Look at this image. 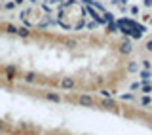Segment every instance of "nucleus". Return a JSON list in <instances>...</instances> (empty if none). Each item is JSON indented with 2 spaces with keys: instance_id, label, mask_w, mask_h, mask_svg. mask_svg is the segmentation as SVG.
<instances>
[{
  "instance_id": "obj_1",
  "label": "nucleus",
  "mask_w": 152,
  "mask_h": 135,
  "mask_svg": "<svg viewBox=\"0 0 152 135\" xmlns=\"http://www.w3.org/2000/svg\"><path fill=\"white\" fill-rule=\"evenodd\" d=\"M118 25H120V29H122L124 34H131L133 38H141L142 32H145V27L137 25V23L131 21V19H122Z\"/></svg>"
},
{
  "instance_id": "obj_2",
  "label": "nucleus",
  "mask_w": 152,
  "mask_h": 135,
  "mask_svg": "<svg viewBox=\"0 0 152 135\" xmlns=\"http://www.w3.org/2000/svg\"><path fill=\"white\" fill-rule=\"evenodd\" d=\"M72 86H74V80H72V78H65V80H61V88L70 90Z\"/></svg>"
},
{
  "instance_id": "obj_3",
  "label": "nucleus",
  "mask_w": 152,
  "mask_h": 135,
  "mask_svg": "<svg viewBox=\"0 0 152 135\" xmlns=\"http://www.w3.org/2000/svg\"><path fill=\"white\" fill-rule=\"evenodd\" d=\"M46 97L50 101H53V103H61V95H57V93H46Z\"/></svg>"
},
{
  "instance_id": "obj_4",
  "label": "nucleus",
  "mask_w": 152,
  "mask_h": 135,
  "mask_svg": "<svg viewBox=\"0 0 152 135\" xmlns=\"http://www.w3.org/2000/svg\"><path fill=\"white\" fill-rule=\"evenodd\" d=\"M80 103L86 105V107H89V105H91L93 101H91V97H88V95H82V97H80Z\"/></svg>"
},
{
  "instance_id": "obj_5",
  "label": "nucleus",
  "mask_w": 152,
  "mask_h": 135,
  "mask_svg": "<svg viewBox=\"0 0 152 135\" xmlns=\"http://www.w3.org/2000/svg\"><path fill=\"white\" fill-rule=\"evenodd\" d=\"M120 50H122V54H129V51H131V46L129 44H122Z\"/></svg>"
},
{
  "instance_id": "obj_6",
  "label": "nucleus",
  "mask_w": 152,
  "mask_h": 135,
  "mask_svg": "<svg viewBox=\"0 0 152 135\" xmlns=\"http://www.w3.org/2000/svg\"><path fill=\"white\" fill-rule=\"evenodd\" d=\"M17 32H19L21 36H27V34H28V32H27V29H21V31H17Z\"/></svg>"
},
{
  "instance_id": "obj_7",
  "label": "nucleus",
  "mask_w": 152,
  "mask_h": 135,
  "mask_svg": "<svg viewBox=\"0 0 152 135\" xmlns=\"http://www.w3.org/2000/svg\"><path fill=\"white\" fill-rule=\"evenodd\" d=\"M146 50H148V51H152V40H148V42H146Z\"/></svg>"
},
{
  "instance_id": "obj_8",
  "label": "nucleus",
  "mask_w": 152,
  "mask_h": 135,
  "mask_svg": "<svg viewBox=\"0 0 152 135\" xmlns=\"http://www.w3.org/2000/svg\"><path fill=\"white\" fill-rule=\"evenodd\" d=\"M129 70H131V72H135V70H137V65H135V63H131V65H129Z\"/></svg>"
},
{
  "instance_id": "obj_9",
  "label": "nucleus",
  "mask_w": 152,
  "mask_h": 135,
  "mask_svg": "<svg viewBox=\"0 0 152 135\" xmlns=\"http://www.w3.org/2000/svg\"><path fill=\"white\" fill-rule=\"evenodd\" d=\"M131 13H135V15H137V13H139V8H137V6H133V8H131Z\"/></svg>"
},
{
  "instance_id": "obj_10",
  "label": "nucleus",
  "mask_w": 152,
  "mask_h": 135,
  "mask_svg": "<svg viewBox=\"0 0 152 135\" xmlns=\"http://www.w3.org/2000/svg\"><path fill=\"white\" fill-rule=\"evenodd\" d=\"M145 6H146V8H150V6H152V0H145Z\"/></svg>"
},
{
  "instance_id": "obj_11",
  "label": "nucleus",
  "mask_w": 152,
  "mask_h": 135,
  "mask_svg": "<svg viewBox=\"0 0 152 135\" xmlns=\"http://www.w3.org/2000/svg\"><path fill=\"white\" fill-rule=\"evenodd\" d=\"M53 2H63V0H53Z\"/></svg>"
}]
</instances>
